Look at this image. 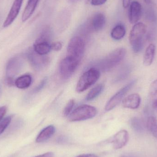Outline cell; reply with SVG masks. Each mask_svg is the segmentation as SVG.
<instances>
[{
    "label": "cell",
    "mask_w": 157,
    "mask_h": 157,
    "mask_svg": "<svg viewBox=\"0 0 157 157\" xmlns=\"http://www.w3.org/2000/svg\"><path fill=\"white\" fill-rule=\"evenodd\" d=\"M147 32V26L142 22H138L133 26L129 35V41L133 51L140 52L144 48V38Z\"/></svg>",
    "instance_id": "6da1fadb"
},
{
    "label": "cell",
    "mask_w": 157,
    "mask_h": 157,
    "mask_svg": "<svg viewBox=\"0 0 157 157\" xmlns=\"http://www.w3.org/2000/svg\"><path fill=\"white\" fill-rule=\"evenodd\" d=\"M126 53V50L124 48L116 49L98 63V70L104 72L110 71L124 59Z\"/></svg>",
    "instance_id": "7a4b0ae2"
},
{
    "label": "cell",
    "mask_w": 157,
    "mask_h": 157,
    "mask_svg": "<svg viewBox=\"0 0 157 157\" xmlns=\"http://www.w3.org/2000/svg\"><path fill=\"white\" fill-rule=\"evenodd\" d=\"M100 76V72L96 68H91L85 72L79 78L76 91L78 93L83 92L94 85Z\"/></svg>",
    "instance_id": "3957f363"
},
{
    "label": "cell",
    "mask_w": 157,
    "mask_h": 157,
    "mask_svg": "<svg viewBox=\"0 0 157 157\" xmlns=\"http://www.w3.org/2000/svg\"><path fill=\"white\" fill-rule=\"evenodd\" d=\"M97 109L93 106L88 105H80L72 112L68 116L72 122L80 121L92 119L96 116Z\"/></svg>",
    "instance_id": "277c9868"
},
{
    "label": "cell",
    "mask_w": 157,
    "mask_h": 157,
    "mask_svg": "<svg viewBox=\"0 0 157 157\" xmlns=\"http://www.w3.org/2000/svg\"><path fill=\"white\" fill-rule=\"evenodd\" d=\"M85 42L81 37H73L67 47V56L80 62L85 52Z\"/></svg>",
    "instance_id": "5b68a950"
},
{
    "label": "cell",
    "mask_w": 157,
    "mask_h": 157,
    "mask_svg": "<svg viewBox=\"0 0 157 157\" xmlns=\"http://www.w3.org/2000/svg\"><path fill=\"white\" fill-rule=\"evenodd\" d=\"M136 82L137 79H133L127 85L120 89L117 93H115L106 104L105 108V110L109 111L113 109L116 106H118L122 101L123 99L127 94V92L134 86Z\"/></svg>",
    "instance_id": "8992f818"
},
{
    "label": "cell",
    "mask_w": 157,
    "mask_h": 157,
    "mask_svg": "<svg viewBox=\"0 0 157 157\" xmlns=\"http://www.w3.org/2000/svg\"><path fill=\"white\" fill-rule=\"evenodd\" d=\"M80 62L67 56L62 60L59 64V72L63 79H68L76 71Z\"/></svg>",
    "instance_id": "52a82bcc"
},
{
    "label": "cell",
    "mask_w": 157,
    "mask_h": 157,
    "mask_svg": "<svg viewBox=\"0 0 157 157\" xmlns=\"http://www.w3.org/2000/svg\"><path fill=\"white\" fill-rule=\"evenodd\" d=\"M27 58L32 67L37 71L42 70L49 63L50 59L48 57L38 54L33 49L29 50Z\"/></svg>",
    "instance_id": "ba28073f"
},
{
    "label": "cell",
    "mask_w": 157,
    "mask_h": 157,
    "mask_svg": "<svg viewBox=\"0 0 157 157\" xmlns=\"http://www.w3.org/2000/svg\"><path fill=\"white\" fill-rule=\"evenodd\" d=\"M24 63V58L22 56L18 55L11 59L6 65V78H13L20 72Z\"/></svg>",
    "instance_id": "9c48e42d"
},
{
    "label": "cell",
    "mask_w": 157,
    "mask_h": 157,
    "mask_svg": "<svg viewBox=\"0 0 157 157\" xmlns=\"http://www.w3.org/2000/svg\"><path fill=\"white\" fill-rule=\"evenodd\" d=\"M143 8L140 2L136 1L131 3L129 7L128 17L130 23L136 24L138 23L142 17Z\"/></svg>",
    "instance_id": "30bf717a"
},
{
    "label": "cell",
    "mask_w": 157,
    "mask_h": 157,
    "mask_svg": "<svg viewBox=\"0 0 157 157\" xmlns=\"http://www.w3.org/2000/svg\"><path fill=\"white\" fill-rule=\"evenodd\" d=\"M129 133L126 130L119 131L113 137L112 143L114 149H119L126 145L129 141Z\"/></svg>",
    "instance_id": "8fae6325"
},
{
    "label": "cell",
    "mask_w": 157,
    "mask_h": 157,
    "mask_svg": "<svg viewBox=\"0 0 157 157\" xmlns=\"http://www.w3.org/2000/svg\"><path fill=\"white\" fill-rule=\"evenodd\" d=\"M24 0H15L9 13L3 24L4 27H7L14 21L19 14Z\"/></svg>",
    "instance_id": "7c38bea8"
},
{
    "label": "cell",
    "mask_w": 157,
    "mask_h": 157,
    "mask_svg": "<svg viewBox=\"0 0 157 157\" xmlns=\"http://www.w3.org/2000/svg\"><path fill=\"white\" fill-rule=\"evenodd\" d=\"M141 102V98L137 93H133L127 96L122 101L123 107L131 109H138Z\"/></svg>",
    "instance_id": "4fadbf2b"
},
{
    "label": "cell",
    "mask_w": 157,
    "mask_h": 157,
    "mask_svg": "<svg viewBox=\"0 0 157 157\" xmlns=\"http://www.w3.org/2000/svg\"><path fill=\"white\" fill-rule=\"evenodd\" d=\"M105 23L106 17L104 14L98 13L93 16L89 25L92 30L99 31L104 28Z\"/></svg>",
    "instance_id": "5bb4252c"
},
{
    "label": "cell",
    "mask_w": 157,
    "mask_h": 157,
    "mask_svg": "<svg viewBox=\"0 0 157 157\" xmlns=\"http://www.w3.org/2000/svg\"><path fill=\"white\" fill-rule=\"evenodd\" d=\"M55 132L56 128L53 125H49L45 127L37 136L36 142L37 143H43L47 142L53 136Z\"/></svg>",
    "instance_id": "9a60e30c"
},
{
    "label": "cell",
    "mask_w": 157,
    "mask_h": 157,
    "mask_svg": "<svg viewBox=\"0 0 157 157\" xmlns=\"http://www.w3.org/2000/svg\"><path fill=\"white\" fill-rule=\"evenodd\" d=\"M156 47L155 44H150L147 47L144 54L143 63L145 66H149L152 64L155 54Z\"/></svg>",
    "instance_id": "2e32d148"
},
{
    "label": "cell",
    "mask_w": 157,
    "mask_h": 157,
    "mask_svg": "<svg viewBox=\"0 0 157 157\" xmlns=\"http://www.w3.org/2000/svg\"><path fill=\"white\" fill-rule=\"evenodd\" d=\"M39 1L40 0H28L22 15V20L23 22H25L32 16Z\"/></svg>",
    "instance_id": "e0dca14e"
},
{
    "label": "cell",
    "mask_w": 157,
    "mask_h": 157,
    "mask_svg": "<svg viewBox=\"0 0 157 157\" xmlns=\"http://www.w3.org/2000/svg\"><path fill=\"white\" fill-rule=\"evenodd\" d=\"M126 34L125 26L121 24L116 25L112 30L111 36L115 40H119L123 38Z\"/></svg>",
    "instance_id": "ac0fdd59"
},
{
    "label": "cell",
    "mask_w": 157,
    "mask_h": 157,
    "mask_svg": "<svg viewBox=\"0 0 157 157\" xmlns=\"http://www.w3.org/2000/svg\"><path fill=\"white\" fill-rule=\"evenodd\" d=\"M32 78L29 75H24L17 78L14 84L17 88L21 89L29 87L32 83Z\"/></svg>",
    "instance_id": "d6986e66"
},
{
    "label": "cell",
    "mask_w": 157,
    "mask_h": 157,
    "mask_svg": "<svg viewBox=\"0 0 157 157\" xmlns=\"http://www.w3.org/2000/svg\"><path fill=\"white\" fill-rule=\"evenodd\" d=\"M33 49L40 55H45L50 52L51 48L49 43L36 41L34 45Z\"/></svg>",
    "instance_id": "ffe728a7"
},
{
    "label": "cell",
    "mask_w": 157,
    "mask_h": 157,
    "mask_svg": "<svg viewBox=\"0 0 157 157\" xmlns=\"http://www.w3.org/2000/svg\"><path fill=\"white\" fill-rule=\"evenodd\" d=\"M149 93L152 107L157 112V79L150 85Z\"/></svg>",
    "instance_id": "44dd1931"
},
{
    "label": "cell",
    "mask_w": 157,
    "mask_h": 157,
    "mask_svg": "<svg viewBox=\"0 0 157 157\" xmlns=\"http://www.w3.org/2000/svg\"><path fill=\"white\" fill-rule=\"evenodd\" d=\"M147 127L153 136L157 138V119L156 117L150 116L147 118Z\"/></svg>",
    "instance_id": "7402d4cb"
},
{
    "label": "cell",
    "mask_w": 157,
    "mask_h": 157,
    "mask_svg": "<svg viewBox=\"0 0 157 157\" xmlns=\"http://www.w3.org/2000/svg\"><path fill=\"white\" fill-rule=\"evenodd\" d=\"M130 125L132 129L137 133H142L144 130V123L141 119L134 117L130 120Z\"/></svg>",
    "instance_id": "603a6c76"
},
{
    "label": "cell",
    "mask_w": 157,
    "mask_h": 157,
    "mask_svg": "<svg viewBox=\"0 0 157 157\" xmlns=\"http://www.w3.org/2000/svg\"><path fill=\"white\" fill-rule=\"evenodd\" d=\"M52 37V31L49 27H46L43 29L39 36L36 41L47 42L49 43Z\"/></svg>",
    "instance_id": "cb8c5ba5"
},
{
    "label": "cell",
    "mask_w": 157,
    "mask_h": 157,
    "mask_svg": "<svg viewBox=\"0 0 157 157\" xmlns=\"http://www.w3.org/2000/svg\"><path fill=\"white\" fill-rule=\"evenodd\" d=\"M131 72V67L129 65H126L123 67L120 70L115 78V82H118L122 81L129 76Z\"/></svg>",
    "instance_id": "d4e9b609"
},
{
    "label": "cell",
    "mask_w": 157,
    "mask_h": 157,
    "mask_svg": "<svg viewBox=\"0 0 157 157\" xmlns=\"http://www.w3.org/2000/svg\"><path fill=\"white\" fill-rule=\"evenodd\" d=\"M103 85L102 84H99L96 86L92 89L89 92L86 97V100L91 101L97 98L103 90Z\"/></svg>",
    "instance_id": "484cf974"
},
{
    "label": "cell",
    "mask_w": 157,
    "mask_h": 157,
    "mask_svg": "<svg viewBox=\"0 0 157 157\" xmlns=\"http://www.w3.org/2000/svg\"><path fill=\"white\" fill-rule=\"evenodd\" d=\"M11 120H12V117L11 116H8L4 118L0 122V135L3 133L5 130L8 127L11 122Z\"/></svg>",
    "instance_id": "4316f807"
},
{
    "label": "cell",
    "mask_w": 157,
    "mask_h": 157,
    "mask_svg": "<svg viewBox=\"0 0 157 157\" xmlns=\"http://www.w3.org/2000/svg\"><path fill=\"white\" fill-rule=\"evenodd\" d=\"M75 103V101L74 100L71 99L69 101L64 108V111H63L64 116L68 117L71 114L73 108L74 106Z\"/></svg>",
    "instance_id": "83f0119b"
},
{
    "label": "cell",
    "mask_w": 157,
    "mask_h": 157,
    "mask_svg": "<svg viewBox=\"0 0 157 157\" xmlns=\"http://www.w3.org/2000/svg\"><path fill=\"white\" fill-rule=\"evenodd\" d=\"M146 17L149 21L154 22L157 19V16L155 12V10L153 8L148 9L146 13Z\"/></svg>",
    "instance_id": "f1b7e54d"
},
{
    "label": "cell",
    "mask_w": 157,
    "mask_h": 157,
    "mask_svg": "<svg viewBox=\"0 0 157 157\" xmlns=\"http://www.w3.org/2000/svg\"><path fill=\"white\" fill-rule=\"evenodd\" d=\"M47 78H43V79L41 80V82L40 83V84L33 90V91H32L33 93H37V92H39V91H40V90H41L43 89V88L44 87V86H45L46 83H47Z\"/></svg>",
    "instance_id": "f546056e"
},
{
    "label": "cell",
    "mask_w": 157,
    "mask_h": 157,
    "mask_svg": "<svg viewBox=\"0 0 157 157\" xmlns=\"http://www.w3.org/2000/svg\"><path fill=\"white\" fill-rule=\"evenodd\" d=\"M62 44L61 42H55L52 43L51 45V48L52 50L55 51H59L61 50V49L62 48Z\"/></svg>",
    "instance_id": "4dcf8cb0"
},
{
    "label": "cell",
    "mask_w": 157,
    "mask_h": 157,
    "mask_svg": "<svg viewBox=\"0 0 157 157\" xmlns=\"http://www.w3.org/2000/svg\"><path fill=\"white\" fill-rule=\"evenodd\" d=\"M107 0H91V4L94 6H98L105 3Z\"/></svg>",
    "instance_id": "1f68e13d"
},
{
    "label": "cell",
    "mask_w": 157,
    "mask_h": 157,
    "mask_svg": "<svg viewBox=\"0 0 157 157\" xmlns=\"http://www.w3.org/2000/svg\"><path fill=\"white\" fill-rule=\"evenodd\" d=\"M6 108L5 106L0 107V121L2 119L5 114L6 113Z\"/></svg>",
    "instance_id": "d6a6232c"
},
{
    "label": "cell",
    "mask_w": 157,
    "mask_h": 157,
    "mask_svg": "<svg viewBox=\"0 0 157 157\" xmlns=\"http://www.w3.org/2000/svg\"><path fill=\"white\" fill-rule=\"evenodd\" d=\"M14 81L13 80V78H6L5 79V83L6 85L9 86H12L14 84Z\"/></svg>",
    "instance_id": "836d02e7"
},
{
    "label": "cell",
    "mask_w": 157,
    "mask_h": 157,
    "mask_svg": "<svg viewBox=\"0 0 157 157\" xmlns=\"http://www.w3.org/2000/svg\"><path fill=\"white\" fill-rule=\"evenodd\" d=\"M54 157V153L52 152H48L45 154L40 155L35 157Z\"/></svg>",
    "instance_id": "e575fe53"
},
{
    "label": "cell",
    "mask_w": 157,
    "mask_h": 157,
    "mask_svg": "<svg viewBox=\"0 0 157 157\" xmlns=\"http://www.w3.org/2000/svg\"><path fill=\"white\" fill-rule=\"evenodd\" d=\"M131 0H123V6L124 8H127L131 4Z\"/></svg>",
    "instance_id": "d590c367"
},
{
    "label": "cell",
    "mask_w": 157,
    "mask_h": 157,
    "mask_svg": "<svg viewBox=\"0 0 157 157\" xmlns=\"http://www.w3.org/2000/svg\"><path fill=\"white\" fill-rule=\"evenodd\" d=\"M76 157H98L96 155L92 154H83V155H79Z\"/></svg>",
    "instance_id": "8d00e7d4"
},
{
    "label": "cell",
    "mask_w": 157,
    "mask_h": 157,
    "mask_svg": "<svg viewBox=\"0 0 157 157\" xmlns=\"http://www.w3.org/2000/svg\"><path fill=\"white\" fill-rule=\"evenodd\" d=\"M66 140H67V139L65 137L62 136V137H60L58 138V142L59 143H61V144H63L66 142Z\"/></svg>",
    "instance_id": "74e56055"
},
{
    "label": "cell",
    "mask_w": 157,
    "mask_h": 157,
    "mask_svg": "<svg viewBox=\"0 0 157 157\" xmlns=\"http://www.w3.org/2000/svg\"><path fill=\"white\" fill-rule=\"evenodd\" d=\"M144 1L146 4L151 5L153 2V0H144Z\"/></svg>",
    "instance_id": "f35d334b"
},
{
    "label": "cell",
    "mask_w": 157,
    "mask_h": 157,
    "mask_svg": "<svg viewBox=\"0 0 157 157\" xmlns=\"http://www.w3.org/2000/svg\"><path fill=\"white\" fill-rule=\"evenodd\" d=\"M69 1H70L71 2L75 3L77 2H78V1H80V0H69Z\"/></svg>",
    "instance_id": "ab89813d"
},
{
    "label": "cell",
    "mask_w": 157,
    "mask_h": 157,
    "mask_svg": "<svg viewBox=\"0 0 157 157\" xmlns=\"http://www.w3.org/2000/svg\"><path fill=\"white\" fill-rule=\"evenodd\" d=\"M1 85H0V93H1Z\"/></svg>",
    "instance_id": "60d3db41"
}]
</instances>
